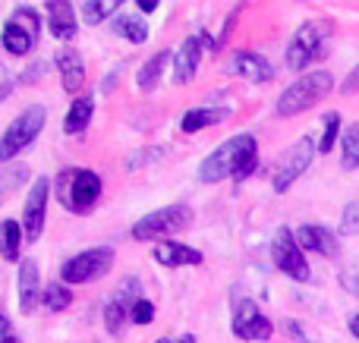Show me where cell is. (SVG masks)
Here are the masks:
<instances>
[{"instance_id": "obj_29", "label": "cell", "mask_w": 359, "mask_h": 343, "mask_svg": "<svg viewBox=\"0 0 359 343\" xmlns=\"http://www.w3.org/2000/svg\"><path fill=\"white\" fill-rule=\"evenodd\" d=\"M337 136H341V113L331 111V113H325V132H322V139H318V151L328 155V151L334 148Z\"/></svg>"}, {"instance_id": "obj_25", "label": "cell", "mask_w": 359, "mask_h": 343, "mask_svg": "<svg viewBox=\"0 0 359 343\" xmlns=\"http://www.w3.org/2000/svg\"><path fill=\"white\" fill-rule=\"evenodd\" d=\"M114 31H117L120 38H126L130 44H145V38H149V25L139 16H126V13L114 16Z\"/></svg>"}, {"instance_id": "obj_15", "label": "cell", "mask_w": 359, "mask_h": 343, "mask_svg": "<svg viewBox=\"0 0 359 343\" xmlns=\"http://www.w3.org/2000/svg\"><path fill=\"white\" fill-rule=\"evenodd\" d=\"M227 73L243 76L246 82H259V85L274 79V66L262 54H255V50H236L227 63Z\"/></svg>"}, {"instance_id": "obj_37", "label": "cell", "mask_w": 359, "mask_h": 343, "mask_svg": "<svg viewBox=\"0 0 359 343\" xmlns=\"http://www.w3.org/2000/svg\"><path fill=\"white\" fill-rule=\"evenodd\" d=\"M155 343H196V337H192V334H174V337H161Z\"/></svg>"}, {"instance_id": "obj_40", "label": "cell", "mask_w": 359, "mask_h": 343, "mask_svg": "<svg viewBox=\"0 0 359 343\" xmlns=\"http://www.w3.org/2000/svg\"><path fill=\"white\" fill-rule=\"evenodd\" d=\"M350 334H353V337L359 340V312L350 315Z\"/></svg>"}, {"instance_id": "obj_33", "label": "cell", "mask_w": 359, "mask_h": 343, "mask_svg": "<svg viewBox=\"0 0 359 343\" xmlns=\"http://www.w3.org/2000/svg\"><path fill=\"white\" fill-rule=\"evenodd\" d=\"M240 10H243V4H236L233 10H230V16H227V22H224V29H221V38L215 41V50H221L224 44H227V38H230V31H233V25H236V16H240Z\"/></svg>"}, {"instance_id": "obj_4", "label": "cell", "mask_w": 359, "mask_h": 343, "mask_svg": "<svg viewBox=\"0 0 359 343\" xmlns=\"http://www.w3.org/2000/svg\"><path fill=\"white\" fill-rule=\"evenodd\" d=\"M334 88V76L318 69V73L299 76L290 88H284V94L278 98V117H297V113L316 107L325 94Z\"/></svg>"}, {"instance_id": "obj_10", "label": "cell", "mask_w": 359, "mask_h": 343, "mask_svg": "<svg viewBox=\"0 0 359 343\" xmlns=\"http://www.w3.org/2000/svg\"><path fill=\"white\" fill-rule=\"evenodd\" d=\"M271 258L278 265V271H284L287 277H293L297 284L309 281V262H306V252L299 249L297 243V233L280 227L271 239Z\"/></svg>"}, {"instance_id": "obj_38", "label": "cell", "mask_w": 359, "mask_h": 343, "mask_svg": "<svg viewBox=\"0 0 359 343\" xmlns=\"http://www.w3.org/2000/svg\"><path fill=\"white\" fill-rule=\"evenodd\" d=\"M284 328H287V331H290V337H293V340H309V337H306V334H303V328L297 325V321H287Z\"/></svg>"}, {"instance_id": "obj_1", "label": "cell", "mask_w": 359, "mask_h": 343, "mask_svg": "<svg viewBox=\"0 0 359 343\" xmlns=\"http://www.w3.org/2000/svg\"><path fill=\"white\" fill-rule=\"evenodd\" d=\"M259 167V142L255 136L243 132V136L227 139L224 145H217L198 167V180L202 183H221V180H249L252 170Z\"/></svg>"}, {"instance_id": "obj_19", "label": "cell", "mask_w": 359, "mask_h": 343, "mask_svg": "<svg viewBox=\"0 0 359 343\" xmlns=\"http://www.w3.org/2000/svg\"><path fill=\"white\" fill-rule=\"evenodd\" d=\"M57 69H60V79H63V88L67 92H79L86 85V63H82V54L73 48H63L57 54Z\"/></svg>"}, {"instance_id": "obj_12", "label": "cell", "mask_w": 359, "mask_h": 343, "mask_svg": "<svg viewBox=\"0 0 359 343\" xmlns=\"http://www.w3.org/2000/svg\"><path fill=\"white\" fill-rule=\"evenodd\" d=\"M233 334L240 340H271L274 325H271V318H265L259 312V306L252 300H243L233 315Z\"/></svg>"}, {"instance_id": "obj_8", "label": "cell", "mask_w": 359, "mask_h": 343, "mask_svg": "<svg viewBox=\"0 0 359 343\" xmlns=\"http://www.w3.org/2000/svg\"><path fill=\"white\" fill-rule=\"evenodd\" d=\"M111 262H114L111 246H95V249L79 252V255L67 258V262L60 265V281L63 284H88V281H95V277H104Z\"/></svg>"}, {"instance_id": "obj_11", "label": "cell", "mask_w": 359, "mask_h": 343, "mask_svg": "<svg viewBox=\"0 0 359 343\" xmlns=\"http://www.w3.org/2000/svg\"><path fill=\"white\" fill-rule=\"evenodd\" d=\"M48 195H50V180L48 176H38V180L32 183L29 195H25V208H22V230H25V239H32V243H35L44 230Z\"/></svg>"}, {"instance_id": "obj_17", "label": "cell", "mask_w": 359, "mask_h": 343, "mask_svg": "<svg viewBox=\"0 0 359 343\" xmlns=\"http://www.w3.org/2000/svg\"><path fill=\"white\" fill-rule=\"evenodd\" d=\"M297 243L303 252H318V255H337V239L328 227L303 224L297 230Z\"/></svg>"}, {"instance_id": "obj_22", "label": "cell", "mask_w": 359, "mask_h": 343, "mask_svg": "<svg viewBox=\"0 0 359 343\" xmlns=\"http://www.w3.org/2000/svg\"><path fill=\"white\" fill-rule=\"evenodd\" d=\"M170 57H174V54H168V50H158L151 60L142 63V69H139V76H136L139 92H155L158 82H161V76H164V66L170 63Z\"/></svg>"}, {"instance_id": "obj_41", "label": "cell", "mask_w": 359, "mask_h": 343, "mask_svg": "<svg viewBox=\"0 0 359 343\" xmlns=\"http://www.w3.org/2000/svg\"><path fill=\"white\" fill-rule=\"evenodd\" d=\"M350 290H353V293L359 296V277H353V284H350Z\"/></svg>"}, {"instance_id": "obj_14", "label": "cell", "mask_w": 359, "mask_h": 343, "mask_svg": "<svg viewBox=\"0 0 359 343\" xmlns=\"http://www.w3.org/2000/svg\"><path fill=\"white\" fill-rule=\"evenodd\" d=\"M16 293H19V312L22 315H32L38 309V302L44 300V287L38 281V265L32 258H22V265H19Z\"/></svg>"}, {"instance_id": "obj_18", "label": "cell", "mask_w": 359, "mask_h": 343, "mask_svg": "<svg viewBox=\"0 0 359 343\" xmlns=\"http://www.w3.org/2000/svg\"><path fill=\"white\" fill-rule=\"evenodd\" d=\"M155 262L164 265V268H183V265H202V252L192 249V246L174 243V239H164V243L155 246Z\"/></svg>"}, {"instance_id": "obj_26", "label": "cell", "mask_w": 359, "mask_h": 343, "mask_svg": "<svg viewBox=\"0 0 359 343\" xmlns=\"http://www.w3.org/2000/svg\"><path fill=\"white\" fill-rule=\"evenodd\" d=\"M123 4H126V0H86V6H82V22H86V25L104 22V19L114 16V13H117Z\"/></svg>"}, {"instance_id": "obj_7", "label": "cell", "mask_w": 359, "mask_h": 343, "mask_svg": "<svg viewBox=\"0 0 359 343\" xmlns=\"http://www.w3.org/2000/svg\"><path fill=\"white\" fill-rule=\"evenodd\" d=\"M189 220H192V211L186 205L158 208V211L145 214L142 220H136V227H133V239H139V243H149V239H168L170 233L183 230Z\"/></svg>"}, {"instance_id": "obj_16", "label": "cell", "mask_w": 359, "mask_h": 343, "mask_svg": "<svg viewBox=\"0 0 359 343\" xmlns=\"http://www.w3.org/2000/svg\"><path fill=\"white\" fill-rule=\"evenodd\" d=\"M136 300H139V296H136V281H126L123 293H117L111 302H107L104 325H107V331H111L114 337H120V334H123L126 321H130V312H133V302H136Z\"/></svg>"}, {"instance_id": "obj_28", "label": "cell", "mask_w": 359, "mask_h": 343, "mask_svg": "<svg viewBox=\"0 0 359 343\" xmlns=\"http://www.w3.org/2000/svg\"><path fill=\"white\" fill-rule=\"evenodd\" d=\"M44 309H50V312H63V309H69V302H73V290L67 287L63 281H54V284H44Z\"/></svg>"}, {"instance_id": "obj_39", "label": "cell", "mask_w": 359, "mask_h": 343, "mask_svg": "<svg viewBox=\"0 0 359 343\" xmlns=\"http://www.w3.org/2000/svg\"><path fill=\"white\" fill-rule=\"evenodd\" d=\"M136 4H139V10L142 13H155L158 10V0H136Z\"/></svg>"}, {"instance_id": "obj_5", "label": "cell", "mask_w": 359, "mask_h": 343, "mask_svg": "<svg viewBox=\"0 0 359 343\" xmlns=\"http://www.w3.org/2000/svg\"><path fill=\"white\" fill-rule=\"evenodd\" d=\"M44 123H48V107H41V104L25 107V111L6 126L4 139H0V164H6V161L22 155V151L38 139V132L44 130Z\"/></svg>"}, {"instance_id": "obj_27", "label": "cell", "mask_w": 359, "mask_h": 343, "mask_svg": "<svg viewBox=\"0 0 359 343\" xmlns=\"http://www.w3.org/2000/svg\"><path fill=\"white\" fill-rule=\"evenodd\" d=\"M341 167L344 170H356L359 167V123L347 126L341 136Z\"/></svg>"}, {"instance_id": "obj_6", "label": "cell", "mask_w": 359, "mask_h": 343, "mask_svg": "<svg viewBox=\"0 0 359 343\" xmlns=\"http://www.w3.org/2000/svg\"><path fill=\"white\" fill-rule=\"evenodd\" d=\"M38 31H41V16L32 6H19L4 25L0 35V48L13 57H25L32 54V48L38 44Z\"/></svg>"}, {"instance_id": "obj_9", "label": "cell", "mask_w": 359, "mask_h": 343, "mask_svg": "<svg viewBox=\"0 0 359 343\" xmlns=\"http://www.w3.org/2000/svg\"><path fill=\"white\" fill-rule=\"evenodd\" d=\"M316 151H318V145L312 142L309 136H303L297 145H290V148L284 151V158H280V164H278V170H274V176H271V186H274V192H287V189L293 186V183L299 180V176L309 170V164H312V158H316Z\"/></svg>"}, {"instance_id": "obj_30", "label": "cell", "mask_w": 359, "mask_h": 343, "mask_svg": "<svg viewBox=\"0 0 359 343\" xmlns=\"http://www.w3.org/2000/svg\"><path fill=\"white\" fill-rule=\"evenodd\" d=\"M130 321H133V325H151V321H155V302H151V300H142V296H139V300L133 302Z\"/></svg>"}, {"instance_id": "obj_34", "label": "cell", "mask_w": 359, "mask_h": 343, "mask_svg": "<svg viewBox=\"0 0 359 343\" xmlns=\"http://www.w3.org/2000/svg\"><path fill=\"white\" fill-rule=\"evenodd\" d=\"M359 92V63L350 69V76L341 82V94H356Z\"/></svg>"}, {"instance_id": "obj_23", "label": "cell", "mask_w": 359, "mask_h": 343, "mask_svg": "<svg viewBox=\"0 0 359 343\" xmlns=\"http://www.w3.org/2000/svg\"><path fill=\"white\" fill-rule=\"evenodd\" d=\"M22 227H19V220L6 218L0 220V255L6 258V262H19V249H22Z\"/></svg>"}, {"instance_id": "obj_32", "label": "cell", "mask_w": 359, "mask_h": 343, "mask_svg": "<svg viewBox=\"0 0 359 343\" xmlns=\"http://www.w3.org/2000/svg\"><path fill=\"white\" fill-rule=\"evenodd\" d=\"M359 230V202H350L344 208V218H341V233H356Z\"/></svg>"}, {"instance_id": "obj_35", "label": "cell", "mask_w": 359, "mask_h": 343, "mask_svg": "<svg viewBox=\"0 0 359 343\" xmlns=\"http://www.w3.org/2000/svg\"><path fill=\"white\" fill-rule=\"evenodd\" d=\"M0 343H22L19 340V334L13 331V325L4 318V315H0Z\"/></svg>"}, {"instance_id": "obj_13", "label": "cell", "mask_w": 359, "mask_h": 343, "mask_svg": "<svg viewBox=\"0 0 359 343\" xmlns=\"http://www.w3.org/2000/svg\"><path fill=\"white\" fill-rule=\"evenodd\" d=\"M202 44H208V48L215 50V41L208 38V31H196V35H189L183 44H180V50L174 54V79L180 85L196 76L198 60H202Z\"/></svg>"}, {"instance_id": "obj_36", "label": "cell", "mask_w": 359, "mask_h": 343, "mask_svg": "<svg viewBox=\"0 0 359 343\" xmlns=\"http://www.w3.org/2000/svg\"><path fill=\"white\" fill-rule=\"evenodd\" d=\"M48 69H50V63H35V66H29V69H25V73H22V79H19V82H32V79H38V76H48Z\"/></svg>"}, {"instance_id": "obj_24", "label": "cell", "mask_w": 359, "mask_h": 343, "mask_svg": "<svg viewBox=\"0 0 359 343\" xmlns=\"http://www.w3.org/2000/svg\"><path fill=\"white\" fill-rule=\"evenodd\" d=\"M221 117H224V113L217 111V107H192V111L183 113L180 130H183V132H198V130H205V126L221 123Z\"/></svg>"}, {"instance_id": "obj_2", "label": "cell", "mask_w": 359, "mask_h": 343, "mask_svg": "<svg viewBox=\"0 0 359 343\" xmlns=\"http://www.w3.org/2000/svg\"><path fill=\"white\" fill-rule=\"evenodd\" d=\"M331 31H334V25H331L328 19H309V22L299 25V29L293 31L290 44H287V69L303 73V69H309L316 60H322L325 50H328Z\"/></svg>"}, {"instance_id": "obj_3", "label": "cell", "mask_w": 359, "mask_h": 343, "mask_svg": "<svg viewBox=\"0 0 359 343\" xmlns=\"http://www.w3.org/2000/svg\"><path fill=\"white\" fill-rule=\"evenodd\" d=\"M57 199L67 211L88 214L101 199V176L86 167H69L57 176Z\"/></svg>"}, {"instance_id": "obj_21", "label": "cell", "mask_w": 359, "mask_h": 343, "mask_svg": "<svg viewBox=\"0 0 359 343\" xmlns=\"http://www.w3.org/2000/svg\"><path fill=\"white\" fill-rule=\"evenodd\" d=\"M92 113H95L92 98H76L73 104H69L67 117H63V132H67V136H79V132H86L88 123H92Z\"/></svg>"}, {"instance_id": "obj_20", "label": "cell", "mask_w": 359, "mask_h": 343, "mask_svg": "<svg viewBox=\"0 0 359 343\" xmlns=\"http://www.w3.org/2000/svg\"><path fill=\"white\" fill-rule=\"evenodd\" d=\"M48 29L60 41L76 35V13L69 6V0H48Z\"/></svg>"}, {"instance_id": "obj_31", "label": "cell", "mask_w": 359, "mask_h": 343, "mask_svg": "<svg viewBox=\"0 0 359 343\" xmlns=\"http://www.w3.org/2000/svg\"><path fill=\"white\" fill-rule=\"evenodd\" d=\"M161 155H168V148H164V145H155V148L136 151V155H133L130 161H126V167H130V170H139V167H142V164H151V161H158V158H161Z\"/></svg>"}]
</instances>
